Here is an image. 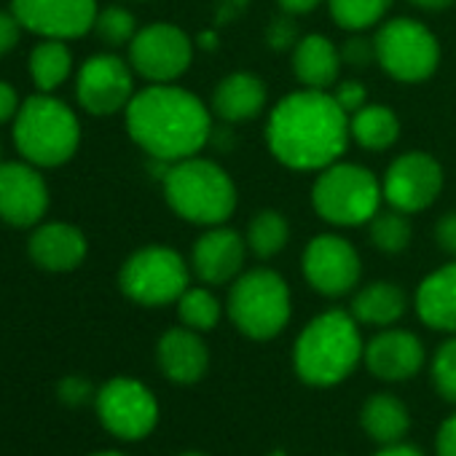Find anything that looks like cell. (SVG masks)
Here are the masks:
<instances>
[{
    "instance_id": "obj_46",
    "label": "cell",
    "mask_w": 456,
    "mask_h": 456,
    "mask_svg": "<svg viewBox=\"0 0 456 456\" xmlns=\"http://www.w3.org/2000/svg\"><path fill=\"white\" fill-rule=\"evenodd\" d=\"M92 456H126V453H118V451H102V453H92Z\"/></svg>"
},
{
    "instance_id": "obj_44",
    "label": "cell",
    "mask_w": 456,
    "mask_h": 456,
    "mask_svg": "<svg viewBox=\"0 0 456 456\" xmlns=\"http://www.w3.org/2000/svg\"><path fill=\"white\" fill-rule=\"evenodd\" d=\"M373 456H424V453L408 443H395V445H381V451Z\"/></svg>"
},
{
    "instance_id": "obj_30",
    "label": "cell",
    "mask_w": 456,
    "mask_h": 456,
    "mask_svg": "<svg viewBox=\"0 0 456 456\" xmlns=\"http://www.w3.org/2000/svg\"><path fill=\"white\" fill-rule=\"evenodd\" d=\"M392 0H328L330 17L338 28L360 33L384 20Z\"/></svg>"
},
{
    "instance_id": "obj_32",
    "label": "cell",
    "mask_w": 456,
    "mask_h": 456,
    "mask_svg": "<svg viewBox=\"0 0 456 456\" xmlns=\"http://www.w3.org/2000/svg\"><path fill=\"white\" fill-rule=\"evenodd\" d=\"M94 30L108 46H124V44H132V38L137 36V22H134L132 12H126L121 6H110L97 14Z\"/></svg>"
},
{
    "instance_id": "obj_15",
    "label": "cell",
    "mask_w": 456,
    "mask_h": 456,
    "mask_svg": "<svg viewBox=\"0 0 456 456\" xmlns=\"http://www.w3.org/2000/svg\"><path fill=\"white\" fill-rule=\"evenodd\" d=\"M22 28L46 38H78L94 28L97 0H14Z\"/></svg>"
},
{
    "instance_id": "obj_43",
    "label": "cell",
    "mask_w": 456,
    "mask_h": 456,
    "mask_svg": "<svg viewBox=\"0 0 456 456\" xmlns=\"http://www.w3.org/2000/svg\"><path fill=\"white\" fill-rule=\"evenodd\" d=\"M277 4L282 6V12H288V14H312L322 0H277Z\"/></svg>"
},
{
    "instance_id": "obj_9",
    "label": "cell",
    "mask_w": 456,
    "mask_h": 456,
    "mask_svg": "<svg viewBox=\"0 0 456 456\" xmlns=\"http://www.w3.org/2000/svg\"><path fill=\"white\" fill-rule=\"evenodd\" d=\"M191 269L172 248H142L124 264L118 285L126 298L142 306L175 304L191 285Z\"/></svg>"
},
{
    "instance_id": "obj_29",
    "label": "cell",
    "mask_w": 456,
    "mask_h": 456,
    "mask_svg": "<svg viewBox=\"0 0 456 456\" xmlns=\"http://www.w3.org/2000/svg\"><path fill=\"white\" fill-rule=\"evenodd\" d=\"M411 234H413V228H411L408 212H400L395 207L379 209L368 223V237H370L373 248L387 256L403 253L411 245Z\"/></svg>"
},
{
    "instance_id": "obj_18",
    "label": "cell",
    "mask_w": 456,
    "mask_h": 456,
    "mask_svg": "<svg viewBox=\"0 0 456 456\" xmlns=\"http://www.w3.org/2000/svg\"><path fill=\"white\" fill-rule=\"evenodd\" d=\"M49 207L44 177L28 164H0V217L12 225H33Z\"/></svg>"
},
{
    "instance_id": "obj_35",
    "label": "cell",
    "mask_w": 456,
    "mask_h": 456,
    "mask_svg": "<svg viewBox=\"0 0 456 456\" xmlns=\"http://www.w3.org/2000/svg\"><path fill=\"white\" fill-rule=\"evenodd\" d=\"M341 60L352 68H368L370 62H376V46H373V41L354 36L341 46Z\"/></svg>"
},
{
    "instance_id": "obj_8",
    "label": "cell",
    "mask_w": 456,
    "mask_h": 456,
    "mask_svg": "<svg viewBox=\"0 0 456 456\" xmlns=\"http://www.w3.org/2000/svg\"><path fill=\"white\" fill-rule=\"evenodd\" d=\"M373 46L379 68L403 84L427 81L440 62V44L435 33L408 17L384 22L373 36Z\"/></svg>"
},
{
    "instance_id": "obj_39",
    "label": "cell",
    "mask_w": 456,
    "mask_h": 456,
    "mask_svg": "<svg viewBox=\"0 0 456 456\" xmlns=\"http://www.w3.org/2000/svg\"><path fill=\"white\" fill-rule=\"evenodd\" d=\"M435 451H437V456H456V413H451L440 424Z\"/></svg>"
},
{
    "instance_id": "obj_37",
    "label": "cell",
    "mask_w": 456,
    "mask_h": 456,
    "mask_svg": "<svg viewBox=\"0 0 456 456\" xmlns=\"http://www.w3.org/2000/svg\"><path fill=\"white\" fill-rule=\"evenodd\" d=\"M435 240H437V248L451 261H456V212H445L437 220V225H435Z\"/></svg>"
},
{
    "instance_id": "obj_4",
    "label": "cell",
    "mask_w": 456,
    "mask_h": 456,
    "mask_svg": "<svg viewBox=\"0 0 456 456\" xmlns=\"http://www.w3.org/2000/svg\"><path fill=\"white\" fill-rule=\"evenodd\" d=\"M167 204L188 223L223 225L237 209V185L220 164L209 159H183L164 175Z\"/></svg>"
},
{
    "instance_id": "obj_6",
    "label": "cell",
    "mask_w": 456,
    "mask_h": 456,
    "mask_svg": "<svg viewBox=\"0 0 456 456\" xmlns=\"http://www.w3.org/2000/svg\"><path fill=\"white\" fill-rule=\"evenodd\" d=\"M384 199L381 183L376 175L360 164L333 161L330 167L320 169V177L312 185V207L314 212L344 228L365 225L379 212Z\"/></svg>"
},
{
    "instance_id": "obj_36",
    "label": "cell",
    "mask_w": 456,
    "mask_h": 456,
    "mask_svg": "<svg viewBox=\"0 0 456 456\" xmlns=\"http://www.w3.org/2000/svg\"><path fill=\"white\" fill-rule=\"evenodd\" d=\"M333 100L338 102V108H341L346 116H352V113H357L362 105H368V92H365V86H362L360 81H341V84L336 86V92H333Z\"/></svg>"
},
{
    "instance_id": "obj_17",
    "label": "cell",
    "mask_w": 456,
    "mask_h": 456,
    "mask_svg": "<svg viewBox=\"0 0 456 456\" xmlns=\"http://www.w3.org/2000/svg\"><path fill=\"white\" fill-rule=\"evenodd\" d=\"M362 360L376 379L400 384L424 368L427 352H424L421 338L413 336L411 330L387 328L365 344Z\"/></svg>"
},
{
    "instance_id": "obj_16",
    "label": "cell",
    "mask_w": 456,
    "mask_h": 456,
    "mask_svg": "<svg viewBox=\"0 0 456 456\" xmlns=\"http://www.w3.org/2000/svg\"><path fill=\"white\" fill-rule=\"evenodd\" d=\"M248 242L240 232L225 225H209L191 250V272L204 285H225L242 274Z\"/></svg>"
},
{
    "instance_id": "obj_5",
    "label": "cell",
    "mask_w": 456,
    "mask_h": 456,
    "mask_svg": "<svg viewBox=\"0 0 456 456\" xmlns=\"http://www.w3.org/2000/svg\"><path fill=\"white\" fill-rule=\"evenodd\" d=\"M225 309L240 333L253 341H272L290 322V288L274 269H253L234 280Z\"/></svg>"
},
{
    "instance_id": "obj_42",
    "label": "cell",
    "mask_w": 456,
    "mask_h": 456,
    "mask_svg": "<svg viewBox=\"0 0 456 456\" xmlns=\"http://www.w3.org/2000/svg\"><path fill=\"white\" fill-rule=\"evenodd\" d=\"M14 113H20L17 110V92L9 84L0 81V124L9 121Z\"/></svg>"
},
{
    "instance_id": "obj_7",
    "label": "cell",
    "mask_w": 456,
    "mask_h": 456,
    "mask_svg": "<svg viewBox=\"0 0 456 456\" xmlns=\"http://www.w3.org/2000/svg\"><path fill=\"white\" fill-rule=\"evenodd\" d=\"M14 140L20 153L38 167L65 164L81 140L76 113L54 97H30L17 113Z\"/></svg>"
},
{
    "instance_id": "obj_10",
    "label": "cell",
    "mask_w": 456,
    "mask_h": 456,
    "mask_svg": "<svg viewBox=\"0 0 456 456\" xmlns=\"http://www.w3.org/2000/svg\"><path fill=\"white\" fill-rule=\"evenodd\" d=\"M97 413L102 427L124 440H140L159 424V403L153 392L129 376L110 379L97 392Z\"/></svg>"
},
{
    "instance_id": "obj_11",
    "label": "cell",
    "mask_w": 456,
    "mask_h": 456,
    "mask_svg": "<svg viewBox=\"0 0 456 456\" xmlns=\"http://www.w3.org/2000/svg\"><path fill=\"white\" fill-rule=\"evenodd\" d=\"M191 60H193L191 38L169 22H153L137 30V36L129 44L132 68L151 84L177 81L191 68Z\"/></svg>"
},
{
    "instance_id": "obj_12",
    "label": "cell",
    "mask_w": 456,
    "mask_h": 456,
    "mask_svg": "<svg viewBox=\"0 0 456 456\" xmlns=\"http://www.w3.org/2000/svg\"><path fill=\"white\" fill-rule=\"evenodd\" d=\"M306 282L328 298H341L352 293L360 282L362 274V261L360 253L354 250L352 242H346L338 234H317L301 261Z\"/></svg>"
},
{
    "instance_id": "obj_26",
    "label": "cell",
    "mask_w": 456,
    "mask_h": 456,
    "mask_svg": "<svg viewBox=\"0 0 456 456\" xmlns=\"http://www.w3.org/2000/svg\"><path fill=\"white\" fill-rule=\"evenodd\" d=\"M349 134L365 151H387L400 137V118L387 105H362L349 116Z\"/></svg>"
},
{
    "instance_id": "obj_1",
    "label": "cell",
    "mask_w": 456,
    "mask_h": 456,
    "mask_svg": "<svg viewBox=\"0 0 456 456\" xmlns=\"http://www.w3.org/2000/svg\"><path fill=\"white\" fill-rule=\"evenodd\" d=\"M349 116L333 94L322 89H301L280 100L266 124L272 156L301 172L325 169L341 159L349 142Z\"/></svg>"
},
{
    "instance_id": "obj_13",
    "label": "cell",
    "mask_w": 456,
    "mask_h": 456,
    "mask_svg": "<svg viewBox=\"0 0 456 456\" xmlns=\"http://www.w3.org/2000/svg\"><path fill=\"white\" fill-rule=\"evenodd\" d=\"M381 191L389 207L408 212V215L421 212L440 196L443 169L429 153L408 151L387 167Z\"/></svg>"
},
{
    "instance_id": "obj_2",
    "label": "cell",
    "mask_w": 456,
    "mask_h": 456,
    "mask_svg": "<svg viewBox=\"0 0 456 456\" xmlns=\"http://www.w3.org/2000/svg\"><path fill=\"white\" fill-rule=\"evenodd\" d=\"M126 129L145 153L175 164L209 142L212 116L196 94L172 84H151L126 105Z\"/></svg>"
},
{
    "instance_id": "obj_33",
    "label": "cell",
    "mask_w": 456,
    "mask_h": 456,
    "mask_svg": "<svg viewBox=\"0 0 456 456\" xmlns=\"http://www.w3.org/2000/svg\"><path fill=\"white\" fill-rule=\"evenodd\" d=\"M432 384L437 389V395L456 405V336H451L448 341H443L432 357Z\"/></svg>"
},
{
    "instance_id": "obj_38",
    "label": "cell",
    "mask_w": 456,
    "mask_h": 456,
    "mask_svg": "<svg viewBox=\"0 0 456 456\" xmlns=\"http://www.w3.org/2000/svg\"><path fill=\"white\" fill-rule=\"evenodd\" d=\"M92 395V387L86 379H78V376H68L62 384H60V397L68 403V405H81L86 403Z\"/></svg>"
},
{
    "instance_id": "obj_47",
    "label": "cell",
    "mask_w": 456,
    "mask_h": 456,
    "mask_svg": "<svg viewBox=\"0 0 456 456\" xmlns=\"http://www.w3.org/2000/svg\"><path fill=\"white\" fill-rule=\"evenodd\" d=\"M180 456H207V453H199V451H185V453H180Z\"/></svg>"
},
{
    "instance_id": "obj_14",
    "label": "cell",
    "mask_w": 456,
    "mask_h": 456,
    "mask_svg": "<svg viewBox=\"0 0 456 456\" xmlns=\"http://www.w3.org/2000/svg\"><path fill=\"white\" fill-rule=\"evenodd\" d=\"M78 102L94 116H113L126 110L134 97L132 70L113 54H97L84 62L78 73Z\"/></svg>"
},
{
    "instance_id": "obj_27",
    "label": "cell",
    "mask_w": 456,
    "mask_h": 456,
    "mask_svg": "<svg viewBox=\"0 0 456 456\" xmlns=\"http://www.w3.org/2000/svg\"><path fill=\"white\" fill-rule=\"evenodd\" d=\"M288 240H290V225H288V217L282 212L261 209L250 217L248 232H245V242L256 258H274L277 253L285 250Z\"/></svg>"
},
{
    "instance_id": "obj_25",
    "label": "cell",
    "mask_w": 456,
    "mask_h": 456,
    "mask_svg": "<svg viewBox=\"0 0 456 456\" xmlns=\"http://www.w3.org/2000/svg\"><path fill=\"white\" fill-rule=\"evenodd\" d=\"M360 424L368 437H373L379 445H395L403 443V437L411 429V413L405 403L389 392H379L365 400L360 411Z\"/></svg>"
},
{
    "instance_id": "obj_3",
    "label": "cell",
    "mask_w": 456,
    "mask_h": 456,
    "mask_svg": "<svg viewBox=\"0 0 456 456\" xmlns=\"http://www.w3.org/2000/svg\"><path fill=\"white\" fill-rule=\"evenodd\" d=\"M365 354L360 322L344 309L317 314L296 338L293 368L309 387H336L354 373Z\"/></svg>"
},
{
    "instance_id": "obj_31",
    "label": "cell",
    "mask_w": 456,
    "mask_h": 456,
    "mask_svg": "<svg viewBox=\"0 0 456 456\" xmlns=\"http://www.w3.org/2000/svg\"><path fill=\"white\" fill-rule=\"evenodd\" d=\"M220 301L215 298V293L209 288H188L180 298H177V314L183 320L185 328L191 330H212L220 322Z\"/></svg>"
},
{
    "instance_id": "obj_23",
    "label": "cell",
    "mask_w": 456,
    "mask_h": 456,
    "mask_svg": "<svg viewBox=\"0 0 456 456\" xmlns=\"http://www.w3.org/2000/svg\"><path fill=\"white\" fill-rule=\"evenodd\" d=\"M341 49L325 36H304L293 49V73L306 89H330L341 73Z\"/></svg>"
},
{
    "instance_id": "obj_45",
    "label": "cell",
    "mask_w": 456,
    "mask_h": 456,
    "mask_svg": "<svg viewBox=\"0 0 456 456\" xmlns=\"http://www.w3.org/2000/svg\"><path fill=\"white\" fill-rule=\"evenodd\" d=\"M411 4L424 12H445L448 6H453V0H411Z\"/></svg>"
},
{
    "instance_id": "obj_28",
    "label": "cell",
    "mask_w": 456,
    "mask_h": 456,
    "mask_svg": "<svg viewBox=\"0 0 456 456\" xmlns=\"http://www.w3.org/2000/svg\"><path fill=\"white\" fill-rule=\"evenodd\" d=\"M70 68H73V57H70L68 46L57 38L44 41L30 54V76L44 92L57 89L70 76Z\"/></svg>"
},
{
    "instance_id": "obj_34",
    "label": "cell",
    "mask_w": 456,
    "mask_h": 456,
    "mask_svg": "<svg viewBox=\"0 0 456 456\" xmlns=\"http://www.w3.org/2000/svg\"><path fill=\"white\" fill-rule=\"evenodd\" d=\"M301 41V33H298V25H296V14H282V17H274L269 30H266V44L272 52H293Z\"/></svg>"
},
{
    "instance_id": "obj_41",
    "label": "cell",
    "mask_w": 456,
    "mask_h": 456,
    "mask_svg": "<svg viewBox=\"0 0 456 456\" xmlns=\"http://www.w3.org/2000/svg\"><path fill=\"white\" fill-rule=\"evenodd\" d=\"M20 41V20L0 12V57L12 52V46Z\"/></svg>"
},
{
    "instance_id": "obj_22",
    "label": "cell",
    "mask_w": 456,
    "mask_h": 456,
    "mask_svg": "<svg viewBox=\"0 0 456 456\" xmlns=\"http://www.w3.org/2000/svg\"><path fill=\"white\" fill-rule=\"evenodd\" d=\"M30 258L49 272H70L86 258V240L68 223H49L33 234Z\"/></svg>"
},
{
    "instance_id": "obj_20",
    "label": "cell",
    "mask_w": 456,
    "mask_h": 456,
    "mask_svg": "<svg viewBox=\"0 0 456 456\" xmlns=\"http://www.w3.org/2000/svg\"><path fill=\"white\" fill-rule=\"evenodd\" d=\"M413 304L427 328L456 333V261L427 274L416 288Z\"/></svg>"
},
{
    "instance_id": "obj_40",
    "label": "cell",
    "mask_w": 456,
    "mask_h": 456,
    "mask_svg": "<svg viewBox=\"0 0 456 456\" xmlns=\"http://www.w3.org/2000/svg\"><path fill=\"white\" fill-rule=\"evenodd\" d=\"M250 0H215V25H225L245 14Z\"/></svg>"
},
{
    "instance_id": "obj_19",
    "label": "cell",
    "mask_w": 456,
    "mask_h": 456,
    "mask_svg": "<svg viewBox=\"0 0 456 456\" xmlns=\"http://www.w3.org/2000/svg\"><path fill=\"white\" fill-rule=\"evenodd\" d=\"M156 360L161 373L175 384H196L209 368V352L199 330L172 328L159 338Z\"/></svg>"
},
{
    "instance_id": "obj_24",
    "label": "cell",
    "mask_w": 456,
    "mask_h": 456,
    "mask_svg": "<svg viewBox=\"0 0 456 456\" xmlns=\"http://www.w3.org/2000/svg\"><path fill=\"white\" fill-rule=\"evenodd\" d=\"M408 309V296L400 285L379 280L365 285L354 298H352V317L360 325H373V328H389L395 325Z\"/></svg>"
},
{
    "instance_id": "obj_21",
    "label": "cell",
    "mask_w": 456,
    "mask_h": 456,
    "mask_svg": "<svg viewBox=\"0 0 456 456\" xmlns=\"http://www.w3.org/2000/svg\"><path fill=\"white\" fill-rule=\"evenodd\" d=\"M266 108V84L253 73L225 76L212 92V113L228 124H242L261 116Z\"/></svg>"
}]
</instances>
